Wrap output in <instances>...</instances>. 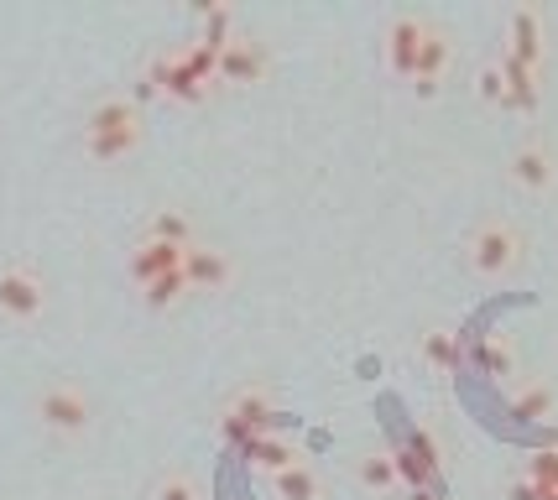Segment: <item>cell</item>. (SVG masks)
<instances>
[{
  "instance_id": "6da1fadb",
  "label": "cell",
  "mask_w": 558,
  "mask_h": 500,
  "mask_svg": "<svg viewBox=\"0 0 558 500\" xmlns=\"http://www.w3.org/2000/svg\"><path fill=\"white\" fill-rule=\"evenodd\" d=\"M277 406H271V397L262 391V386H245L235 402L219 412V438L230 443V449H245L251 438H262V432H271L277 428Z\"/></svg>"
},
{
  "instance_id": "7a4b0ae2",
  "label": "cell",
  "mask_w": 558,
  "mask_h": 500,
  "mask_svg": "<svg viewBox=\"0 0 558 500\" xmlns=\"http://www.w3.org/2000/svg\"><path fill=\"white\" fill-rule=\"evenodd\" d=\"M470 261H475L481 277H501V271H511V266L522 261V235L511 224H501V219H490L470 240Z\"/></svg>"
},
{
  "instance_id": "3957f363",
  "label": "cell",
  "mask_w": 558,
  "mask_h": 500,
  "mask_svg": "<svg viewBox=\"0 0 558 500\" xmlns=\"http://www.w3.org/2000/svg\"><path fill=\"white\" fill-rule=\"evenodd\" d=\"M43 308H48V286H43V277L22 261L5 266V271H0V313L16 318V324H32Z\"/></svg>"
},
{
  "instance_id": "277c9868",
  "label": "cell",
  "mask_w": 558,
  "mask_h": 500,
  "mask_svg": "<svg viewBox=\"0 0 558 500\" xmlns=\"http://www.w3.org/2000/svg\"><path fill=\"white\" fill-rule=\"evenodd\" d=\"M146 95H168L178 105H204L209 99V84H198L194 73L178 63V52H162V58H151V69L142 78V99Z\"/></svg>"
},
{
  "instance_id": "5b68a950",
  "label": "cell",
  "mask_w": 558,
  "mask_h": 500,
  "mask_svg": "<svg viewBox=\"0 0 558 500\" xmlns=\"http://www.w3.org/2000/svg\"><path fill=\"white\" fill-rule=\"evenodd\" d=\"M37 417H43L52 432H69L73 438V432L89 428V417H95V412H89V397H84L78 386L58 381V386H48V391L37 397Z\"/></svg>"
},
{
  "instance_id": "8992f818",
  "label": "cell",
  "mask_w": 558,
  "mask_h": 500,
  "mask_svg": "<svg viewBox=\"0 0 558 500\" xmlns=\"http://www.w3.org/2000/svg\"><path fill=\"white\" fill-rule=\"evenodd\" d=\"M183 277H189V286H198V292H219V286H230V277H235V266H230V256L225 251H215V245H189L183 251Z\"/></svg>"
},
{
  "instance_id": "52a82bcc",
  "label": "cell",
  "mask_w": 558,
  "mask_h": 500,
  "mask_svg": "<svg viewBox=\"0 0 558 500\" xmlns=\"http://www.w3.org/2000/svg\"><path fill=\"white\" fill-rule=\"evenodd\" d=\"M183 251H189V245H168V240H142V245L131 251L125 271H131V282H136V286H146V282H157V277H168V271H178V266H183Z\"/></svg>"
},
{
  "instance_id": "ba28073f",
  "label": "cell",
  "mask_w": 558,
  "mask_h": 500,
  "mask_svg": "<svg viewBox=\"0 0 558 500\" xmlns=\"http://www.w3.org/2000/svg\"><path fill=\"white\" fill-rule=\"evenodd\" d=\"M423 32L428 22L423 16H391L387 26V63L397 78H413V63H417V48H423Z\"/></svg>"
},
{
  "instance_id": "9c48e42d",
  "label": "cell",
  "mask_w": 558,
  "mask_h": 500,
  "mask_svg": "<svg viewBox=\"0 0 558 500\" xmlns=\"http://www.w3.org/2000/svg\"><path fill=\"white\" fill-rule=\"evenodd\" d=\"M262 73H267V48L262 42L235 37L230 48L219 52V84H256Z\"/></svg>"
},
{
  "instance_id": "30bf717a",
  "label": "cell",
  "mask_w": 558,
  "mask_h": 500,
  "mask_svg": "<svg viewBox=\"0 0 558 500\" xmlns=\"http://www.w3.org/2000/svg\"><path fill=\"white\" fill-rule=\"evenodd\" d=\"M444 69H449V37H444L438 26H428V32H423V48H417V63H413L417 95H423V99L434 95L438 78H444Z\"/></svg>"
},
{
  "instance_id": "8fae6325",
  "label": "cell",
  "mask_w": 558,
  "mask_h": 500,
  "mask_svg": "<svg viewBox=\"0 0 558 500\" xmlns=\"http://www.w3.org/2000/svg\"><path fill=\"white\" fill-rule=\"evenodd\" d=\"M507 52L517 58V63H527V69H537L543 63V16H537L533 5H517L511 11V42Z\"/></svg>"
},
{
  "instance_id": "7c38bea8",
  "label": "cell",
  "mask_w": 558,
  "mask_h": 500,
  "mask_svg": "<svg viewBox=\"0 0 558 500\" xmlns=\"http://www.w3.org/2000/svg\"><path fill=\"white\" fill-rule=\"evenodd\" d=\"M511 178L522 183V188H533V193H548L554 188V178H558V167L554 157H548V146H522L517 157H511Z\"/></svg>"
},
{
  "instance_id": "4fadbf2b",
  "label": "cell",
  "mask_w": 558,
  "mask_h": 500,
  "mask_svg": "<svg viewBox=\"0 0 558 500\" xmlns=\"http://www.w3.org/2000/svg\"><path fill=\"white\" fill-rule=\"evenodd\" d=\"M501 78H507V99L501 105H511V110H522V115H533L537 110V69H527V63H517L511 52H501Z\"/></svg>"
},
{
  "instance_id": "5bb4252c",
  "label": "cell",
  "mask_w": 558,
  "mask_h": 500,
  "mask_svg": "<svg viewBox=\"0 0 558 500\" xmlns=\"http://www.w3.org/2000/svg\"><path fill=\"white\" fill-rule=\"evenodd\" d=\"M142 115H136V105L131 99H105L89 110V125H84V136H110V131H136Z\"/></svg>"
},
{
  "instance_id": "9a60e30c",
  "label": "cell",
  "mask_w": 558,
  "mask_h": 500,
  "mask_svg": "<svg viewBox=\"0 0 558 500\" xmlns=\"http://www.w3.org/2000/svg\"><path fill=\"white\" fill-rule=\"evenodd\" d=\"M198 16H204V37L198 42L209 52H225L235 42V5H225V0L219 5H198Z\"/></svg>"
},
{
  "instance_id": "2e32d148",
  "label": "cell",
  "mask_w": 558,
  "mask_h": 500,
  "mask_svg": "<svg viewBox=\"0 0 558 500\" xmlns=\"http://www.w3.org/2000/svg\"><path fill=\"white\" fill-rule=\"evenodd\" d=\"M271 485H277V500H318V496H324L318 475L308 469V464H303V459H298V464H288L282 475L271 479Z\"/></svg>"
},
{
  "instance_id": "e0dca14e",
  "label": "cell",
  "mask_w": 558,
  "mask_h": 500,
  "mask_svg": "<svg viewBox=\"0 0 558 500\" xmlns=\"http://www.w3.org/2000/svg\"><path fill=\"white\" fill-rule=\"evenodd\" d=\"M241 453L251 459V464H262V469H271V475H282L288 464H298V453H292L288 443H282V438H271V432H262V438H251V443H245Z\"/></svg>"
},
{
  "instance_id": "ac0fdd59",
  "label": "cell",
  "mask_w": 558,
  "mask_h": 500,
  "mask_svg": "<svg viewBox=\"0 0 558 500\" xmlns=\"http://www.w3.org/2000/svg\"><path fill=\"white\" fill-rule=\"evenodd\" d=\"M142 146V125L136 131H110V136H84V151L95 157V162H121Z\"/></svg>"
},
{
  "instance_id": "d6986e66",
  "label": "cell",
  "mask_w": 558,
  "mask_h": 500,
  "mask_svg": "<svg viewBox=\"0 0 558 500\" xmlns=\"http://www.w3.org/2000/svg\"><path fill=\"white\" fill-rule=\"evenodd\" d=\"M146 240L194 245V224H189V215H178V209H157V215H151V224H146Z\"/></svg>"
},
{
  "instance_id": "ffe728a7",
  "label": "cell",
  "mask_w": 558,
  "mask_h": 500,
  "mask_svg": "<svg viewBox=\"0 0 558 500\" xmlns=\"http://www.w3.org/2000/svg\"><path fill=\"white\" fill-rule=\"evenodd\" d=\"M423 355H428V365H438V370H460V339L449 329H428L423 333Z\"/></svg>"
},
{
  "instance_id": "44dd1931",
  "label": "cell",
  "mask_w": 558,
  "mask_h": 500,
  "mask_svg": "<svg viewBox=\"0 0 558 500\" xmlns=\"http://www.w3.org/2000/svg\"><path fill=\"white\" fill-rule=\"evenodd\" d=\"M183 292H194L189 286V277H183V266L178 271H168V277H157V282H146L142 286V297H146V308H172Z\"/></svg>"
},
{
  "instance_id": "7402d4cb",
  "label": "cell",
  "mask_w": 558,
  "mask_h": 500,
  "mask_svg": "<svg viewBox=\"0 0 558 500\" xmlns=\"http://www.w3.org/2000/svg\"><path fill=\"white\" fill-rule=\"evenodd\" d=\"M178 63L194 73L198 84H209V89L219 84V52H209L204 42H189V48H178Z\"/></svg>"
},
{
  "instance_id": "603a6c76",
  "label": "cell",
  "mask_w": 558,
  "mask_h": 500,
  "mask_svg": "<svg viewBox=\"0 0 558 500\" xmlns=\"http://www.w3.org/2000/svg\"><path fill=\"white\" fill-rule=\"evenodd\" d=\"M548 412H554V386H527L511 402V417H522V423H543Z\"/></svg>"
},
{
  "instance_id": "cb8c5ba5",
  "label": "cell",
  "mask_w": 558,
  "mask_h": 500,
  "mask_svg": "<svg viewBox=\"0 0 558 500\" xmlns=\"http://www.w3.org/2000/svg\"><path fill=\"white\" fill-rule=\"evenodd\" d=\"M481 370H486V376H511V370H517V355H511L507 339H486V344H481Z\"/></svg>"
},
{
  "instance_id": "d4e9b609",
  "label": "cell",
  "mask_w": 558,
  "mask_h": 500,
  "mask_svg": "<svg viewBox=\"0 0 558 500\" xmlns=\"http://www.w3.org/2000/svg\"><path fill=\"white\" fill-rule=\"evenodd\" d=\"M361 479L371 485V490H387V485H397V464H391V453H365V459H361Z\"/></svg>"
},
{
  "instance_id": "484cf974",
  "label": "cell",
  "mask_w": 558,
  "mask_h": 500,
  "mask_svg": "<svg viewBox=\"0 0 558 500\" xmlns=\"http://www.w3.org/2000/svg\"><path fill=\"white\" fill-rule=\"evenodd\" d=\"M527 479L543 485V490H558V449H537L527 459Z\"/></svg>"
},
{
  "instance_id": "4316f807",
  "label": "cell",
  "mask_w": 558,
  "mask_h": 500,
  "mask_svg": "<svg viewBox=\"0 0 558 500\" xmlns=\"http://www.w3.org/2000/svg\"><path fill=\"white\" fill-rule=\"evenodd\" d=\"M408 449L417 453V464H428V469L438 475V443H434V432H428V428H413V432H408Z\"/></svg>"
},
{
  "instance_id": "83f0119b",
  "label": "cell",
  "mask_w": 558,
  "mask_h": 500,
  "mask_svg": "<svg viewBox=\"0 0 558 500\" xmlns=\"http://www.w3.org/2000/svg\"><path fill=\"white\" fill-rule=\"evenodd\" d=\"M151 500H198V490H194V479L189 475H168L162 485H157V496Z\"/></svg>"
},
{
  "instance_id": "f1b7e54d",
  "label": "cell",
  "mask_w": 558,
  "mask_h": 500,
  "mask_svg": "<svg viewBox=\"0 0 558 500\" xmlns=\"http://www.w3.org/2000/svg\"><path fill=\"white\" fill-rule=\"evenodd\" d=\"M481 95H486L490 105L507 99V78H501V69H481Z\"/></svg>"
},
{
  "instance_id": "f546056e",
  "label": "cell",
  "mask_w": 558,
  "mask_h": 500,
  "mask_svg": "<svg viewBox=\"0 0 558 500\" xmlns=\"http://www.w3.org/2000/svg\"><path fill=\"white\" fill-rule=\"evenodd\" d=\"M507 496H511V500H548V490H543V485H533V479H517Z\"/></svg>"
},
{
  "instance_id": "4dcf8cb0",
  "label": "cell",
  "mask_w": 558,
  "mask_h": 500,
  "mask_svg": "<svg viewBox=\"0 0 558 500\" xmlns=\"http://www.w3.org/2000/svg\"><path fill=\"white\" fill-rule=\"evenodd\" d=\"M408 500H438V496H434V490H413V496H408Z\"/></svg>"
},
{
  "instance_id": "1f68e13d",
  "label": "cell",
  "mask_w": 558,
  "mask_h": 500,
  "mask_svg": "<svg viewBox=\"0 0 558 500\" xmlns=\"http://www.w3.org/2000/svg\"><path fill=\"white\" fill-rule=\"evenodd\" d=\"M548 500H558V490H548Z\"/></svg>"
}]
</instances>
